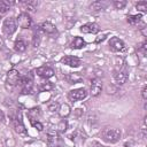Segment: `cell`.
Segmentation results:
<instances>
[{"instance_id": "obj_1", "label": "cell", "mask_w": 147, "mask_h": 147, "mask_svg": "<svg viewBox=\"0 0 147 147\" xmlns=\"http://www.w3.org/2000/svg\"><path fill=\"white\" fill-rule=\"evenodd\" d=\"M121 136H122L121 130L116 129V127H106L101 132L102 140L108 144H115V142L119 141Z\"/></svg>"}, {"instance_id": "obj_2", "label": "cell", "mask_w": 147, "mask_h": 147, "mask_svg": "<svg viewBox=\"0 0 147 147\" xmlns=\"http://www.w3.org/2000/svg\"><path fill=\"white\" fill-rule=\"evenodd\" d=\"M17 29V23H16V20L14 17H8L3 21V24H2V31L6 36H11Z\"/></svg>"}, {"instance_id": "obj_3", "label": "cell", "mask_w": 147, "mask_h": 147, "mask_svg": "<svg viewBox=\"0 0 147 147\" xmlns=\"http://www.w3.org/2000/svg\"><path fill=\"white\" fill-rule=\"evenodd\" d=\"M20 85L22 87V93L23 94H28L31 91L32 86H33V74L32 72H29L26 76H24L23 78H21Z\"/></svg>"}, {"instance_id": "obj_4", "label": "cell", "mask_w": 147, "mask_h": 147, "mask_svg": "<svg viewBox=\"0 0 147 147\" xmlns=\"http://www.w3.org/2000/svg\"><path fill=\"white\" fill-rule=\"evenodd\" d=\"M47 146L48 147H63L64 141L57 134V132H49L47 134Z\"/></svg>"}, {"instance_id": "obj_5", "label": "cell", "mask_w": 147, "mask_h": 147, "mask_svg": "<svg viewBox=\"0 0 147 147\" xmlns=\"http://www.w3.org/2000/svg\"><path fill=\"white\" fill-rule=\"evenodd\" d=\"M20 80H21V76H20V72L16 69H10L7 72V78H6L7 86L9 85L10 87H14L17 84H20Z\"/></svg>"}, {"instance_id": "obj_6", "label": "cell", "mask_w": 147, "mask_h": 147, "mask_svg": "<svg viewBox=\"0 0 147 147\" xmlns=\"http://www.w3.org/2000/svg\"><path fill=\"white\" fill-rule=\"evenodd\" d=\"M16 23L22 29H29L32 25V18L28 13H21L16 20Z\"/></svg>"}, {"instance_id": "obj_7", "label": "cell", "mask_w": 147, "mask_h": 147, "mask_svg": "<svg viewBox=\"0 0 147 147\" xmlns=\"http://www.w3.org/2000/svg\"><path fill=\"white\" fill-rule=\"evenodd\" d=\"M86 95H87V92H86L85 88H76V90H72L68 93V98L72 102L83 100V99L86 98Z\"/></svg>"}, {"instance_id": "obj_8", "label": "cell", "mask_w": 147, "mask_h": 147, "mask_svg": "<svg viewBox=\"0 0 147 147\" xmlns=\"http://www.w3.org/2000/svg\"><path fill=\"white\" fill-rule=\"evenodd\" d=\"M109 46L114 52H122L125 51V44L118 37H111L109 40Z\"/></svg>"}, {"instance_id": "obj_9", "label": "cell", "mask_w": 147, "mask_h": 147, "mask_svg": "<svg viewBox=\"0 0 147 147\" xmlns=\"http://www.w3.org/2000/svg\"><path fill=\"white\" fill-rule=\"evenodd\" d=\"M102 91V83L99 78H94L91 82V87H90V93L92 96H98Z\"/></svg>"}, {"instance_id": "obj_10", "label": "cell", "mask_w": 147, "mask_h": 147, "mask_svg": "<svg viewBox=\"0 0 147 147\" xmlns=\"http://www.w3.org/2000/svg\"><path fill=\"white\" fill-rule=\"evenodd\" d=\"M36 74H37L38 76H40V77L47 79V78H51V77L54 76V70H53L51 67H46V65H44V67H39V68H37V69H36Z\"/></svg>"}, {"instance_id": "obj_11", "label": "cell", "mask_w": 147, "mask_h": 147, "mask_svg": "<svg viewBox=\"0 0 147 147\" xmlns=\"http://www.w3.org/2000/svg\"><path fill=\"white\" fill-rule=\"evenodd\" d=\"M80 31L83 33H98L100 31V26L96 23H86L84 25L80 26Z\"/></svg>"}, {"instance_id": "obj_12", "label": "cell", "mask_w": 147, "mask_h": 147, "mask_svg": "<svg viewBox=\"0 0 147 147\" xmlns=\"http://www.w3.org/2000/svg\"><path fill=\"white\" fill-rule=\"evenodd\" d=\"M61 62L63 64H67L69 67H74V68H77L80 65V60L76 56H72V55H67L61 59Z\"/></svg>"}, {"instance_id": "obj_13", "label": "cell", "mask_w": 147, "mask_h": 147, "mask_svg": "<svg viewBox=\"0 0 147 147\" xmlns=\"http://www.w3.org/2000/svg\"><path fill=\"white\" fill-rule=\"evenodd\" d=\"M64 78L69 84H77L83 80V76L79 72H70V74L65 75Z\"/></svg>"}, {"instance_id": "obj_14", "label": "cell", "mask_w": 147, "mask_h": 147, "mask_svg": "<svg viewBox=\"0 0 147 147\" xmlns=\"http://www.w3.org/2000/svg\"><path fill=\"white\" fill-rule=\"evenodd\" d=\"M13 125H14V129L17 133L22 134V133H25V126L21 119V116H17V117H13Z\"/></svg>"}, {"instance_id": "obj_15", "label": "cell", "mask_w": 147, "mask_h": 147, "mask_svg": "<svg viewBox=\"0 0 147 147\" xmlns=\"http://www.w3.org/2000/svg\"><path fill=\"white\" fill-rule=\"evenodd\" d=\"M40 29H41V31L42 32H45V33H47V34H54V33H56V26L53 24V23H51V22H44L41 25H40Z\"/></svg>"}, {"instance_id": "obj_16", "label": "cell", "mask_w": 147, "mask_h": 147, "mask_svg": "<svg viewBox=\"0 0 147 147\" xmlns=\"http://www.w3.org/2000/svg\"><path fill=\"white\" fill-rule=\"evenodd\" d=\"M41 116V110L39 107H34L28 110V117L30 119V122H34L38 121V118Z\"/></svg>"}, {"instance_id": "obj_17", "label": "cell", "mask_w": 147, "mask_h": 147, "mask_svg": "<svg viewBox=\"0 0 147 147\" xmlns=\"http://www.w3.org/2000/svg\"><path fill=\"white\" fill-rule=\"evenodd\" d=\"M57 111H59L60 117L65 118V117H68V116L70 115V113H71V108H70V106H69L68 103H62V105H60Z\"/></svg>"}, {"instance_id": "obj_18", "label": "cell", "mask_w": 147, "mask_h": 147, "mask_svg": "<svg viewBox=\"0 0 147 147\" xmlns=\"http://www.w3.org/2000/svg\"><path fill=\"white\" fill-rule=\"evenodd\" d=\"M127 78H129L127 75H126L125 72H123V71H118V72H116L115 76H114L115 83H116L117 85H123V84H125L126 80H127Z\"/></svg>"}, {"instance_id": "obj_19", "label": "cell", "mask_w": 147, "mask_h": 147, "mask_svg": "<svg viewBox=\"0 0 147 147\" xmlns=\"http://www.w3.org/2000/svg\"><path fill=\"white\" fill-rule=\"evenodd\" d=\"M85 45H86V42L84 41V39H83L82 37H75L74 40H72L71 44H70L71 48H74V49H80V48H83Z\"/></svg>"}, {"instance_id": "obj_20", "label": "cell", "mask_w": 147, "mask_h": 147, "mask_svg": "<svg viewBox=\"0 0 147 147\" xmlns=\"http://www.w3.org/2000/svg\"><path fill=\"white\" fill-rule=\"evenodd\" d=\"M21 5L23 6V8L28 11H34L37 6H38V1H21Z\"/></svg>"}, {"instance_id": "obj_21", "label": "cell", "mask_w": 147, "mask_h": 147, "mask_svg": "<svg viewBox=\"0 0 147 147\" xmlns=\"http://www.w3.org/2000/svg\"><path fill=\"white\" fill-rule=\"evenodd\" d=\"M14 49H15L16 52H18V53L24 52V51L26 49V44H25V41H24L23 39H21V38L16 39V41H15V44H14Z\"/></svg>"}, {"instance_id": "obj_22", "label": "cell", "mask_w": 147, "mask_h": 147, "mask_svg": "<svg viewBox=\"0 0 147 147\" xmlns=\"http://www.w3.org/2000/svg\"><path fill=\"white\" fill-rule=\"evenodd\" d=\"M141 18H142L141 14H138V15H130V16H127V22H129L130 24H132V25H138V24L141 22Z\"/></svg>"}, {"instance_id": "obj_23", "label": "cell", "mask_w": 147, "mask_h": 147, "mask_svg": "<svg viewBox=\"0 0 147 147\" xmlns=\"http://www.w3.org/2000/svg\"><path fill=\"white\" fill-rule=\"evenodd\" d=\"M10 6H11L10 1H8V0H0V13L3 14L6 11H8Z\"/></svg>"}, {"instance_id": "obj_24", "label": "cell", "mask_w": 147, "mask_h": 147, "mask_svg": "<svg viewBox=\"0 0 147 147\" xmlns=\"http://www.w3.org/2000/svg\"><path fill=\"white\" fill-rule=\"evenodd\" d=\"M67 127H68V123H67V121H65V119H62V121H60L59 124H57L56 132H59V133H63V132L67 131Z\"/></svg>"}, {"instance_id": "obj_25", "label": "cell", "mask_w": 147, "mask_h": 147, "mask_svg": "<svg viewBox=\"0 0 147 147\" xmlns=\"http://www.w3.org/2000/svg\"><path fill=\"white\" fill-rule=\"evenodd\" d=\"M105 7H106V3L102 1H95L91 5L92 10H101V9H105Z\"/></svg>"}, {"instance_id": "obj_26", "label": "cell", "mask_w": 147, "mask_h": 147, "mask_svg": "<svg viewBox=\"0 0 147 147\" xmlns=\"http://www.w3.org/2000/svg\"><path fill=\"white\" fill-rule=\"evenodd\" d=\"M137 10L141 11V13H147V1H139L136 5Z\"/></svg>"}, {"instance_id": "obj_27", "label": "cell", "mask_w": 147, "mask_h": 147, "mask_svg": "<svg viewBox=\"0 0 147 147\" xmlns=\"http://www.w3.org/2000/svg\"><path fill=\"white\" fill-rule=\"evenodd\" d=\"M113 5H114V7L116 9H123L126 6V1H124V0H115L113 2Z\"/></svg>"}, {"instance_id": "obj_28", "label": "cell", "mask_w": 147, "mask_h": 147, "mask_svg": "<svg viewBox=\"0 0 147 147\" xmlns=\"http://www.w3.org/2000/svg\"><path fill=\"white\" fill-rule=\"evenodd\" d=\"M53 87H54L53 83L46 82V83H42V84L40 85V91H51Z\"/></svg>"}, {"instance_id": "obj_29", "label": "cell", "mask_w": 147, "mask_h": 147, "mask_svg": "<svg viewBox=\"0 0 147 147\" xmlns=\"http://www.w3.org/2000/svg\"><path fill=\"white\" fill-rule=\"evenodd\" d=\"M39 44H40V36H39V33L37 32V33L33 34V38H32V46H33V47H38Z\"/></svg>"}, {"instance_id": "obj_30", "label": "cell", "mask_w": 147, "mask_h": 147, "mask_svg": "<svg viewBox=\"0 0 147 147\" xmlns=\"http://www.w3.org/2000/svg\"><path fill=\"white\" fill-rule=\"evenodd\" d=\"M138 49H139L144 55H146V53H147V42H146V41L141 42V44L138 46Z\"/></svg>"}, {"instance_id": "obj_31", "label": "cell", "mask_w": 147, "mask_h": 147, "mask_svg": "<svg viewBox=\"0 0 147 147\" xmlns=\"http://www.w3.org/2000/svg\"><path fill=\"white\" fill-rule=\"evenodd\" d=\"M31 124H32V126L34 127V129H37L38 131H42L44 130V125L39 122V121H34V122H31Z\"/></svg>"}, {"instance_id": "obj_32", "label": "cell", "mask_w": 147, "mask_h": 147, "mask_svg": "<svg viewBox=\"0 0 147 147\" xmlns=\"http://www.w3.org/2000/svg\"><path fill=\"white\" fill-rule=\"evenodd\" d=\"M59 107H60V105L57 102H54V103H52V105L48 106V110L49 111H57L59 110Z\"/></svg>"}, {"instance_id": "obj_33", "label": "cell", "mask_w": 147, "mask_h": 147, "mask_svg": "<svg viewBox=\"0 0 147 147\" xmlns=\"http://www.w3.org/2000/svg\"><path fill=\"white\" fill-rule=\"evenodd\" d=\"M141 96H142L144 100L147 99V86H146V85H145V86L142 87V90H141Z\"/></svg>"}, {"instance_id": "obj_34", "label": "cell", "mask_w": 147, "mask_h": 147, "mask_svg": "<svg viewBox=\"0 0 147 147\" xmlns=\"http://www.w3.org/2000/svg\"><path fill=\"white\" fill-rule=\"evenodd\" d=\"M106 37H107V34H102V36L98 37V38L95 39V42H100V41H103V40L106 39Z\"/></svg>"}, {"instance_id": "obj_35", "label": "cell", "mask_w": 147, "mask_h": 147, "mask_svg": "<svg viewBox=\"0 0 147 147\" xmlns=\"http://www.w3.org/2000/svg\"><path fill=\"white\" fill-rule=\"evenodd\" d=\"M140 31H141L142 36H144V37H146V34H147V33H146V26H145V25H142V28H140Z\"/></svg>"}, {"instance_id": "obj_36", "label": "cell", "mask_w": 147, "mask_h": 147, "mask_svg": "<svg viewBox=\"0 0 147 147\" xmlns=\"http://www.w3.org/2000/svg\"><path fill=\"white\" fill-rule=\"evenodd\" d=\"M0 122H5V114L2 113V110H0Z\"/></svg>"}, {"instance_id": "obj_37", "label": "cell", "mask_w": 147, "mask_h": 147, "mask_svg": "<svg viewBox=\"0 0 147 147\" xmlns=\"http://www.w3.org/2000/svg\"><path fill=\"white\" fill-rule=\"evenodd\" d=\"M3 46H5V44H3V39L0 37V49H2V48H3Z\"/></svg>"}]
</instances>
